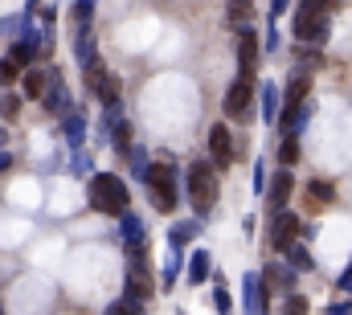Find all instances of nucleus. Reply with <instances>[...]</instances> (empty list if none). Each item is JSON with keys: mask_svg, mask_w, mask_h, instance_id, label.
<instances>
[{"mask_svg": "<svg viewBox=\"0 0 352 315\" xmlns=\"http://www.w3.org/2000/svg\"><path fill=\"white\" fill-rule=\"evenodd\" d=\"M87 197L98 213H127V201H131L127 184L115 172H94L90 184H87Z\"/></svg>", "mask_w": 352, "mask_h": 315, "instance_id": "f257e3e1", "label": "nucleus"}, {"mask_svg": "<svg viewBox=\"0 0 352 315\" xmlns=\"http://www.w3.org/2000/svg\"><path fill=\"white\" fill-rule=\"evenodd\" d=\"M188 201H192L197 217H205L217 205V176H213L209 160H192L188 164Z\"/></svg>", "mask_w": 352, "mask_h": 315, "instance_id": "f03ea898", "label": "nucleus"}, {"mask_svg": "<svg viewBox=\"0 0 352 315\" xmlns=\"http://www.w3.org/2000/svg\"><path fill=\"white\" fill-rule=\"evenodd\" d=\"M87 90L111 111V107H119V78L102 66V62H94V66H87Z\"/></svg>", "mask_w": 352, "mask_h": 315, "instance_id": "7ed1b4c3", "label": "nucleus"}, {"mask_svg": "<svg viewBox=\"0 0 352 315\" xmlns=\"http://www.w3.org/2000/svg\"><path fill=\"white\" fill-rule=\"evenodd\" d=\"M291 29H295L299 45H324V41H328V12H307V8H299Z\"/></svg>", "mask_w": 352, "mask_h": 315, "instance_id": "20e7f679", "label": "nucleus"}, {"mask_svg": "<svg viewBox=\"0 0 352 315\" xmlns=\"http://www.w3.org/2000/svg\"><path fill=\"white\" fill-rule=\"evenodd\" d=\"M258 58H263V45H258V33L242 25V29H238V74H242V78H254V70L263 66Z\"/></svg>", "mask_w": 352, "mask_h": 315, "instance_id": "39448f33", "label": "nucleus"}, {"mask_svg": "<svg viewBox=\"0 0 352 315\" xmlns=\"http://www.w3.org/2000/svg\"><path fill=\"white\" fill-rule=\"evenodd\" d=\"M299 234H303V226H299L295 213H287V209L274 213V221H270V250H274V254H287Z\"/></svg>", "mask_w": 352, "mask_h": 315, "instance_id": "423d86ee", "label": "nucleus"}, {"mask_svg": "<svg viewBox=\"0 0 352 315\" xmlns=\"http://www.w3.org/2000/svg\"><path fill=\"white\" fill-rule=\"evenodd\" d=\"M221 107H226L230 119H242V115L254 107V78H242V74H238L234 86L226 90V102H221Z\"/></svg>", "mask_w": 352, "mask_h": 315, "instance_id": "0eeeda50", "label": "nucleus"}, {"mask_svg": "<svg viewBox=\"0 0 352 315\" xmlns=\"http://www.w3.org/2000/svg\"><path fill=\"white\" fill-rule=\"evenodd\" d=\"M234 156H238V148L230 140V127L226 123H213L209 127V160H213V168H230Z\"/></svg>", "mask_w": 352, "mask_h": 315, "instance_id": "6e6552de", "label": "nucleus"}, {"mask_svg": "<svg viewBox=\"0 0 352 315\" xmlns=\"http://www.w3.org/2000/svg\"><path fill=\"white\" fill-rule=\"evenodd\" d=\"M291 188H295V180H291V168H278V172H274V180L266 184V209H270V217L287 209V201H291Z\"/></svg>", "mask_w": 352, "mask_h": 315, "instance_id": "1a4fd4ad", "label": "nucleus"}, {"mask_svg": "<svg viewBox=\"0 0 352 315\" xmlns=\"http://www.w3.org/2000/svg\"><path fill=\"white\" fill-rule=\"evenodd\" d=\"M307 119H311V107H307V102H303V107H283V115H278V131H283V140L295 135Z\"/></svg>", "mask_w": 352, "mask_h": 315, "instance_id": "9d476101", "label": "nucleus"}, {"mask_svg": "<svg viewBox=\"0 0 352 315\" xmlns=\"http://www.w3.org/2000/svg\"><path fill=\"white\" fill-rule=\"evenodd\" d=\"M332 201H336L332 180H311V184H307V209H328Z\"/></svg>", "mask_w": 352, "mask_h": 315, "instance_id": "9b49d317", "label": "nucleus"}, {"mask_svg": "<svg viewBox=\"0 0 352 315\" xmlns=\"http://www.w3.org/2000/svg\"><path fill=\"white\" fill-rule=\"evenodd\" d=\"M283 94H287V107H303V102H307V94H311V78L299 70L295 78L287 82V90H283Z\"/></svg>", "mask_w": 352, "mask_h": 315, "instance_id": "f8f14e48", "label": "nucleus"}, {"mask_svg": "<svg viewBox=\"0 0 352 315\" xmlns=\"http://www.w3.org/2000/svg\"><path fill=\"white\" fill-rule=\"evenodd\" d=\"M263 283L266 279H258V274H246V307H250V315H263V307H266Z\"/></svg>", "mask_w": 352, "mask_h": 315, "instance_id": "ddd939ff", "label": "nucleus"}, {"mask_svg": "<svg viewBox=\"0 0 352 315\" xmlns=\"http://www.w3.org/2000/svg\"><path fill=\"white\" fill-rule=\"evenodd\" d=\"M144 180H148V188H176V168L173 164H152Z\"/></svg>", "mask_w": 352, "mask_h": 315, "instance_id": "4468645a", "label": "nucleus"}, {"mask_svg": "<svg viewBox=\"0 0 352 315\" xmlns=\"http://www.w3.org/2000/svg\"><path fill=\"white\" fill-rule=\"evenodd\" d=\"M205 279H209V250H197V254H192V262H188V283H192V287H201Z\"/></svg>", "mask_w": 352, "mask_h": 315, "instance_id": "2eb2a0df", "label": "nucleus"}, {"mask_svg": "<svg viewBox=\"0 0 352 315\" xmlns=\"http://www.w3.org/2000/svg\"><path fill=\"white\" fill-rule=\"evenodd\" d=\"M66 140H70L74 148L87 140V119H82V111H70V115H66Z\"/></svg>", "mask_w": 352, "mask_h": 315, "instance_id": "dca6fc26", "label": "nucleus"}, {"mask_svg": "<svg viewBox=\"0 0 352 315\" xmlns=\"http://www.w3.org/2000/svg\"><path fill=\"white\" fill-rule=\"evenodd\" d=\"M21 90H25L29 98H45V94H41V90H45V70H25Z\"/></svg>", "mask_w": 352, "mask_h": 315, "instance_id": "f3484780", "label": "nucleus"}, {"mask_svg": "<svg viewBox=\"0 0 352 315\" xmlns=\"http://www.w3.org/2000/svg\"><path fill=\"white\" fill-rule=\"evenodd\" d=\"M50 82H54V86H50V98H45V107H50V111H66V86H62V78H58V70L50 74Z\"/></svg>", "mask_w": 352, "mask_h": 315, "instance_id": "a211bd4d", "label": "nucleus"}, {"mask_svg": "<svg viewBox=\"0 0 352 315\" xmlns=\"http://www.w3.org/2000/svg\"><path fill=\"white\" fill-rule=\"evenodd\" d=\"M152 209H156V213H173L176 209V188H152Z\"/></svg>", "mask_w": 352, "mask_h": 315, "instance_id": "6ab92c4d", "label": "nucleus"}, {"mask_svg": "<svg viewBox=\"0 0 352 315\" xmlns=\"http://www.w3.org/2000/svg\"><path fill=\"white\" fill-rule=\"evenodd\" d=\"M197 230H201L197 221H184V226H173V234H168V241H173V250H180L184 241H192V237H197Z\"/></svg>", "mask_w": 352, "mask_h": 315, "instance_id": "aec40b11", "label": "nucleus"}, {"mask_svg": "<svg viewBox=\"0 0 352 315\" xmlns=\"http://www.w3.org/2000/svg\"><path fill=\"white\" fill-rule=\"evenodd\" d=\"M278 164H283V168L299 164V140H295V135H287V140H283V148H278Z\"/></svg>", "mask_w": 352, "mask_h": 315, "instance_id": "412c9836", "label": "nucleus"}, {"mask_svg": "<svg viewBox=\"0 0 352 315\" xmlns=\"http://www.w3.org/2000/svg\"><path fill=\"white\" fill-rule=\"evenodd\" d=\"M287 258H291V266H295V270H311V266H316V258H311V254H307V250H303L299 241H295V246L287 250Z\"/></svg>", "mask_w": 352, "mask_h": 315, "instance_id": "4be33fe9", "label": "nucleus"}, {"mask_svg": "<svg viewBox=\"0 0 352 315\" xmlns=\"http://www.w3.org/2000/svg\"><path fill=\"white\" fill-rule=\"evenodd\" d=\"M274 107H278V90H274V82H266V86H263V115H266V123H274Z\"/></svg>", "mask_w": 352, "mask_h": 315, "instance_id": "5701e85b", "label": "nucleus"}, {"mask_svg": "<svg viewBox=\"0 0 352 315\" xmlns=\"http://www.w3.org/2000/svg\"><path fill=\"white\" fill-rule=\"evenodd\" d=\"M283 315H311V303H307V295H287V303H283Z\"/></svg>", "mask_w": 352, "mask_h": 315, "instance_id": "b1692460", "label": "nucleus"}, {"mask_svg": "<svg viewBox=\"0 0 352 315\" xmlns=\"http://www.w3.org/2000/svg\"><path fill=\"white\" fill-rule=\"evenodd\" d=\"M107 315H144V312H140V303H135V299H127V295H123V299H115V303L107 307Z\"/></svg>", "mask_w": 352, "mask_h": 315, "instance_id": "393cba45", "label": "nucleus"}, {"mask_svg": "<svg viewBox=\"0 0 352 315\" xmlns=\"http://www.w3.org/2000/svg\"><path fill=\"white\" fill-rule=\"evenodd\" d=\"M16 78H25V70L12 58H0V82H16Z\"/></svg>", "mask_w": 352, "mask_h": 315, "instance_id": "a878e982", "label": "nucleus"}, {"mask_svg": "<svg viewBox=\"0 0 352 315\" xmlns=\"http://www.w3.org/2000/svg\"><path fill=\"white\" fill-rule=\"evenodd\" d=\"M127 156H131V172H135V176H148V168H152V164H148V156H144L140 148H135V152H127Z\"/></svg>", "mask_w": 352, "mask_h": 315, "instance_id": "bb28decb", "label": "nucleus"}, {"mask_svg": "<svg viewBox=\"0 0 352 315\" xmlns=\"http://www.w3.org/2000/svg\"><path fill=\"white\" fill-rule=\"evenodd\" d=\"M299 62H307V70H316V66H324V58H320V50H307V45H299Z\"/></svg>", "mask_w": 352, "mask_h": 315, "instance_id": "cd10ccee", "label": "nucleus"}, {"mask_svg": "<svg viewBox=\"0 0 352 315\" xmlns=\"http://www.w3.org/2000/svg\"><path fill=\"white\" fill-rule=\"evenodd\" d=\"M213 299H217V312L230 315V295H226V287H221V283H217V295H213Z\"/></svg>", "mask_w": 352, "mask_h": 315, "instance_id": "c85d7f7f", "label": "nucleus"}, {"mask_svg": "<svg viewBox=\"0 0 352 315\" xmlns=\"http://www.w3.org/2000/svg\"><path fill=\"white\" fill-rule=\"evenodd\" d=\"M0 111H4L8 119H16V111H21V98H4V102H0Z\"/></svg>", "mask_w": 352, "mask_h": 315, "instance_id": "c756f323", "label": "nucleus"}, {"mask_svg": "<svg viewBox=\"0 0 352 315\" xmlns=\"http://www.w3.org/2000/svg\"><path fill=\"white\" fill-rule=\"evenodd\" d=\"M340 291H349V295H352V262H349V270L340 274Z\"/></svg>", "mask_w": 352, "mask_h": 315, "instance_id": "7c9ffc66", "label": "nucleus"}, {"mask_svg": "<svg viewBox=\"0 0 352 315\" xmlns=\"http://www.w3.org/2000/svg\"><path fill=\"white\" fill-rule=\"evenodd\" d=\"M287 4H291V0H270V17H278V12H287Z\"/></svg>", "mask_w": 352, "mask_h": 315, "instance_id": "2f4dec72", "label": "nucleus"}, {"mask_svg": "<svg viewBox=\"0 0 352 315\" xmlns=\"http://www.w3.org/2000/svg\"><path fill=\"white\" fill-rule=\"evenodd\" d=\"M90 168V156H82V152H78V156H74V172H87Z\"/></svg>", "mask_w": 352, "mask_h": 315, "instance_id": "473e14b6", "label": "nucleus"}, {"mask_svg": "<svg viewBox=\"0 0 352 315\" xmlns=\"http://www.w3.org/2000/svg\"><path fill=\"white\" fill-rule=\"evenodd\" d=\"M349 312H352L349 303H332V307H328V315H349Z\"/></svg>", "mask_w": 352, "mask_h": 315, "instance_id": "72a5a7b5", "label": "nucleus"}]
</instances>
